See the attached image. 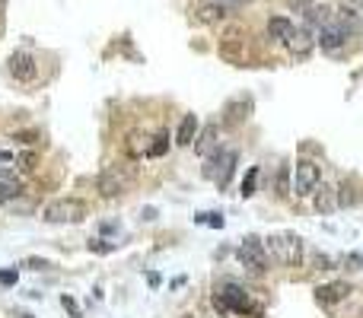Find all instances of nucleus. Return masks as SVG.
<instances>
[{"mask_svg":"<svg viewBox=\"0 0 363 318\" xmlns=\"http://www.w3.org/2000/svg\"><path fill=\"white\" fill-rule=\"evenodd\" d=\"M265 249L280 267H300L302 255H306V242L296 233H271L265 239Z\"/></svg>","mask_w":363,"mask_h":318,"instance_id":"1","label":"nucleus"},{"mask_svg":"<svg viewBox=\"0 0 363 318\" xmlns=\"http://www.w3.org/2000/svg\"><path fill=\"white\" fill-rule=\"evenodd\" d=\"M134 178H137V172L131 166H108V169L99 172L96 188H99V194L102 197H118L134 185Z\"/></svg>","mask_w":363,"mask_h":318,"instance_id":"2","label":"nucleus"},{"mask_svg":"<svg viewBox=\"0 0 363 318\" xmlns=\"http://www.w3.org/2000/svg\"><path fill=\"white\" fill-rule=\"evenodd\" d=\"M86 217V201L80 197H58L42 210L45 223H80Z\"/></svg>","mask_w":363,"mask_h":318,"instance_id":"3","label":"nucleus"},{"mask_svg":"<svg viewBox=\"0 0 363 318\" xmlns=\"http://www.w3.org/2000/svg\"><path fill=\"white\" fill-rule=\"evenodd\" d=\"M213 306H217L220 315H227V312H239V315H245V312H261L258 306L249 303V293L242 287H236V283H227L223 290H217V296H213Z\"/></svg>","mask_w":363,"mask_h":318,"instance_id":"4","label":"nucleus"},{"mask_svg":"<svg viewBox=\"0 0 363 318\" xmlns=\"http://www.w3.org/2000/svg\"><path fill=\"white\" fill-rule=\"evenodd\" d=\"M236 255H239L242 267H249L252 274H265L268 265H271V255H268L265 242H261V239H255V235H245Z\"/></svg>","mask_w":363,"mask_h":318,"instance_id":"5","label":"nucleus"},{"mask_svg":"<svg viewBox=\"0 0 363 318\" xmlns=\"http://www.w3.org/2000/svg\"><path fill=\"white\" fill-rule=\"evenodd\" d=\"M236 150H217L213 156H207V166H204V178L217 182V188H227L229 178H233V169H236Z\"/></svg>","mask_w":363,"mask_h":318,"instance_id":"6","label":"nucleus"},{"mask_svg":"<svg viewBox=\"0 0 363 318\" xmlns=\"http://www.w3.org/2000/svg\"><path fill=\"white\" fill-rule=\"evenodd\" d=\"M322 185V172L312 159H300L293 166V194L296 197H309L316 194V188Z\"/></svg>","mask_w":363,"mask_h":318,"instance_id":"7","label":"nucleus"},{"mask_svg":"<svg viewBox=\"0 0 363 318\" xmlns=\"http://www.w3.org/2000/svg\"><path fill=\"white\" fill-rule=\"evenodd\" d=\"M284 45L290 48L293 58H306L316 48V32H312V26H293V32H290V38Z\"/></svg>","mask_w":363,"mask_h":318,"instance_id":"8","label":"nucleus"},{"mask_svg":"<svg viewBox=\"0 0 363 318\" xmlns=\"http://www.w3.org/2000/svg\"><path fill=\"white\" fill-rule=\"evenodd\" d=\"M344 42H348V35H344V29L338 26V19L316 32V45H322V51H328V54H338L341 48H344Z\"/></svg>","mask_w":363,"mask_h":318,"instance_id":"9","label":"nucleus"},{"mask_svg":"<svg viewBox=\"0 0 363 318\" xmlns=\"http://www.w3.org/2000/svg\"><path fill=\"white\" fill-rule=\"evenodd\" d=\"M10 74H13L16 80H23V83L35 80V76H38L35 58H32V54H26V51H16L13 58H10Z\"/></svg>","mask_w":363,"mask_h":318,"instance_id":"10","label":"nucleus"},{"mask_svg":"<svg viewBox=\"0 0 363 318\" xmlns=\"http://www.w3.org/2000/svg\"><path fill=\"white\" fill-rule=\"evenodd\" d=\"M217 150H220V124H207V128H201V134L195 137V153L207 159Z\"/></svg>","mask_w":363,"mask_h":318,"instance_id":"11","label":"nucleus"},{"mask_svg":"<svg viewBox=\"0 0 363 318\" xmlns=\"http://www.w3.org/2000/svg\"><path fill=\"white\" fill-rule=\"evenodd\" d=\"M341 207V197H338V188L334 185H318L316 188V210L322 213V217H328V213H334Z\"/></svg>","mask_w":363,"mask_h":318,"instance_id":"12","label":"nucleus"},{"mask_svg":"<svg viewBox=\"0 0 363 318\" xmlns=\"http://www.w3.org/2000/svg\"><path fill=\"white\" fill-rule=\"evenodd\" d=\"M350 296V283H325V287L316 290V299L322 306H332V303H341V299H348Z\"/></svg>","mask_w":363,"mask_h":318,"instance_id":"13","label":"nucleus"},{"mask_svg":"<svg viewBox=\"0 0 363 318\" xmlns=\"http://www.w3.org/2000/svg\"><path fill=\"white\" fill-rule=\"evenodd\" d=\"M334 19H338V26L344 29V35H363V19L357 16L354 7H341Z\"/></svg>","mask_w":363,"mask_h":318,"instance_id":"14","label":"nucleus"},{"mask_svg":"<svg viewBox=\"0 0 363 318\" xmlns=\"http://www.w3.org/2000/svg\"><path fill=\"white\" fill-rule=\"evenodd\" d=\"M197 131H201V124H197V115H185L179 124V134H175V144L179 147H191L195 144Z\"/></svg>","mask_w":363,"mask_h":318,"instance_id":"15","label":"nucleus"},{"mask_svg":"<svg viewBox=\"0 0 363 318\" xmlns=\"http://www.w3.org/2000/svg\"><path fill=\"white\" fill-rule=\"evenodd\" d=\"M227 3H204V7H197V19L201 23H223L227 19Z\"/></svg>","mask_w":363,"mask_h":318,"instance_id":"16","label":"nucleus"},{"mask_svg":"<svg viewBox=\"0 0 363 318\" xmlns=\"http://www.w3.org/2000/svg\"><path fill=\"white\" fill-rule=\"evenodd\" d=\"M290 32H293V23H290V19H284V16H274L271 23H268V35H271L274 42H287Z\"/></svg>","mask_w":363,"mask_h":318,"instance_id":"17","label":"nucleus"},{"mask_svg":"<svg viewBox=\"0 0 363 318\" xmlns=\"http://www.w3.org/2000/svg\"><path fill=\"white\" fill-rule=\"evenodd\" d=\"M23 194V188H19V182H7V178H0V204L3 201H13V197Z\"/></svg>","mask_w":363,"mask_h":318,"instance_id":"18","label":"nucleus"},{"mask_svg":"<svg viewBox=\"0 0 363 318\" xmlns=\"http://www.w3.org/2000/svg\"><path fill=\"white\" fill-rule=\"evenodd\" d=\"M255 182H258V166H252L249 172H245V178H242V197L255 194Z\"/></svg>","mask_w":363,"mask_h":318,"instance_id":"19","label":"nucleus"},{"mask_svg":"<svg viewBox=\"0 0 363 318\" xmlns=\"http://www.w3.org/2000/svg\"><path fill=\"white\" fill-rule=\"evenodd\" d=\"M166 150H169V137H166V134H159V137H156V144L147 147V156L156 159V156H163Z\"/></svg>","mask_w":363,"mask_h":318,"instance_id":"20","label":"nucleus"},{"mask_svg":"<svg viewBox=\"0 0 363 318\" xmlns=\"http://www.w3.org/2000/svg\"><path fill=\"white\" fill-rule=\"evenodd\" d=\"M13 166H16V153H10V150H0V175L7 178V175L13 172Z\"/></svg>","mask_w":363,"mask_h":318,"instance_id":"21","label":"nucleus"},{"mask_svg":"<svg viewBox=\"0 0 363 318\" xmlns=\"http://www.w3.org/2000/svg\"><path fill=\"white\" fill-rule=\"evenodd\" d=\"M35 162H38L35 153H19V156H16V166L23 169V172H32V169H35Z\"/></svg>","mask_w":363,"mask_h":318,"instance_id":"22","label":"nucleus"},{"mask_svg":"<svg viewBox=\"0 0 363 318\" xmlns=\"http://www.w3.org/2000/svg\"><path fill=\"white\" fill-rule=\"evenodd\" d=\"M197 223H207V226H223V217H220V213H201Z\"/></svg>","mask_w":363,"mask_h":318,"instance_id":"23","label":"nucleus"},{"mask_svg":"<svg viewBox=\"0 0 363 318\" xmlns=\"http://www.w3.org/2000/svg\"><path fill=\"white\" fill-rule=\"evenodd\" d=\"M0 283H3V287H13V283H16V271H0Z\"/></svg>","mask_w":363,"mask_h":318,"instance_id":"24","label":"nucleus"},{"mask_svg":"<svg viewBox=\"0 0 363 318\" xmlns=\"http://www.w3.org/2000/svg\"><path fill=\"white\" fill-rule=\"evenodd\" d=\"M60 306H64V309H67L70 315H80V309H76V303L70 299V296H64V299H60Z\"/></svg>","mask_w":363,"mask_h":318,"instance_id":"25","label":"nucleus"},{"mask_svg":"<svg viewBox=\"0 0 363 318\" xmlns=\"http://www.w3.org/2000/svg\"><path fill=\"white\" fill-rule=\"evenodd\" d=\"M26 265H29L32 271H42V267H48V261H38V258H29V261H26Z\"/></svg>","mask_w":363,"mask_h":318,"instance_id":"26","label":"nucleus"},{"mask_svg":"<svg viewBox=\"0 0 363 318\" xmlns=\"http://www.w3.org/2000/svg\"><path fill=\"white\" fill-rule=\"evenodd\" d=\"M90 251H112V245H102V242H90Z\"/></svg>","mask_w":363,"mask_h":318,"instance_id":"27","label":"nucleus"},{"mask_svg":"<svg viewBox=\"0 0 363 318\" xmlns=\"http://www.w3.org/2000/svg\"><path fill=\"white\" fill-rule=\"evenodd\" d=\"M344 7H363V0H344Z\"/></svg>","mask_w":363,"mask_h":318,"instance_id":"28","label":"nucleus"},{"mask_svg":"<svg viewBox=\"0 0 363 318\" xmlns=\"http://www.w3.org/2000/svg\"><path fill=\"white\" fill-rule=\"evenodd\" d=\"M217 3H245V0H217Z\"/></svg>","mask_w":363,"mask_h":318,"instance_id":"29","label":"nucleus"},{"mask_svg":"<svg viewBox=\"0 0 363 318\" xmlns=\"http://www.w3.org/2000/svg\"><path fill=\"white\" fill-rule=\"evenodd\" d=\"M182 318H195V315H182Z\"/></svg>","mask_w":363,"mask_h":318,"instance_id":"30","label":"nucleus"},{"mask_svg":"<svg viewBox=\"0 0 363 318\" xmlns=\"http://www.w3.org/2000/svg\"><path fill=\"white\" fill-rule=\"evenodd\" d=\"M0 3H7V0H0Z\"/></svg>","mask_w":363,"mask_h":318,"instance_id":"31","label":"nucleus"},{"mask_svg":"<svg viewBox=\"0 0 363 318\" xmlns=\"http://www.w3.org/2000/svg\"><path fill=\"white\" fill-rule=\"evenodd\" d=\"M26 318H32V315H26Z\"/></svg>","mask_w":363,"mask_h":318,"instance_id":"32","label":"nucleus"}]
</instances>
